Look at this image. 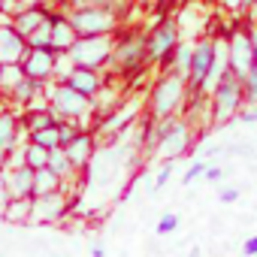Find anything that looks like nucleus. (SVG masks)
<instances>
[{
	"instance_id": "c756f323",
	"label": "nucleus",
	"mask_w": 257,
	"mask_h": 257,
	"mask_svg": "<svg viewBox=\"0 0 257 257\" xmlns=\"http://www.w3.org/2000/svg\"><path fill=\"white\" fill-rule=\"evenodd\" d=\"M82 131V127H79V121H73V118H61L58 121V137H61V149L64 146H70L73 140H76V134Z\"/></svg>"
},
{
	"instance_id": "f03ea898",
	"label": "nucleus",
	"mask_w": 257,
	"mask_h": 257,
	"mask_svg": "<svg viewBox=\"0 0 257 257\" xmlns=\"http://www.w3.org/2000/svg\"><path fill=\"white\" fill-rule=\"evenodd\" d=\"M155 134H158V158L161 161H179L182 155H188L191 149V121H182L179 115L170 118H158L155 121Z\"/></svg>"
},
{
	"instance_id": "a211bd4d",
	"label": "nucleus",
	"mask_w": 257,
	"mask_h": 257,
	"mask_svg": "<svg viewBox=\"0 0 257 257\" xmlns=\"http://www.w3.org/2000/svg\"><path fill=\"white\" fill-rule=\"evenodd\" d=\"M49 13H52V7H22V10L10 19V25H13V28L28 40V37H31V34H34V31L49 19Z\"/></svg>"
},
{
	"instance_id": "f8f14e48",
	"label": "nucleus",
	"mask_w": 257,
	"mask_h": 257,
	"mask_svg": "<svg viewBox=\"0 0 257 257\" xmlns=\"http://www.w3.org/2000/svg\"><path fill=\"white\" fill-rule=\"evenodd\" d=\"M64 82H67V85H73L76 91L88 94V97H97V94L103 91V85H106V79H103V73H100V70L76 67V64H70V70L64 73Z\"/></svg>"
},
{
	"instance_id": "49530a36",
	"label": "nucleus",
	"mask_w": 257,
	"mask_h": 257,
	"mask_svg": "<svg viewBox=\"0 0 257 257\" xmlns=\"http://www.w3.org/2000/svg\"><path fill=\"white\" fill-rule=\"evenodd\" d=\"M0 67H4V64H0Z\"/></svg>"
},
{
	"instance_id": "a878e982",
	"label": "nucleus",
	"mask_w": 257,
	"mask_h": 257,
	"mask_svg": "<svg viewBox=\"0 0 257 257\" xmlns=\"http://www.w3.org/2000/svg\"><path fill=\"white\" fill-rule=\"evenodd\" d=\"M25 164H28L31 170L49 167V149H43V146H37V143L28 140V146H25Z\"/></svg>"
},
{
	"instance_id": "2eb2a0df",
	"label": "nucleus",
	"mask_w": 257,
	"mask_h": 257,
	"mask_svg": "<svg viewBox=\"0 0 257 257\" xmlns=\"http://www.w3.org/2000/svg\"><path fill=\"white\" fill-rule=\"evenodd\" d=\"M64 152H67V158H70V164H73V170H76V173H79V170H85V167L94 161V152H97L94 134H91V131H79V134H76V140H73L70 146H64Z\"/></svg>"
},
{
	"instance_id": "e433bc0d",
	"label": "nucleus",
	"mask_w": 257,
	"mask_h": 257,
	"mask_svg": "<svg viewBox=\"0 0 257 257\" xmlns=\"http://www.w3.org/2000/svg\"><path fill=\"white\" fill-rule=\"evenodd\" d=\"M239 121H242V124H257V106L242 109V112H239Z\"/></svg>"
},
{
	"instance_id": "ddd939ff",
	"label": "nucleus",
	"mask_w": 257,
	"mask_h": 257,
	"mask_svg": "<svg viewBox=\"0 0 257 257\" xmlns=\"http://www.w3.org/2000/svg\"><path fill=\"white\" fill-rule=\"evenodd\" d=\"M49 22H52V43H49V49H52L55 55H67L70 46L76 43V31H73L67 13L52 10V13H49Z\"/></svg>"
},
{
	"instance_id": "72a5a7b5",
	"label": "nucleus",
	"mask_w": 257,
	"mask_h": 257,
	"mask_svg": "<svg viewBox=\"0 0 257 257\" xmlns=\"http://www.w3.org/2000/svg\"><path fill=\"white\" fill-rule=\"evenodd\" d=\"M173 164H176V161H164L161 173L155 176V191H161V188H164V185H167V182L173 179Z\"/></svg>"
},
{
	"instance_id": "6ab92c4d",
	"label": "nucleus",
	"mask_w": 257,
	"mask_h": 257,
	"mask_svg": "<svg viewBox=\"0 0 257 257\" xmlns=\"http://www.w3.org/2000/svg\"><path fill=\"white\" fill-rule=\"evenodd\" d=\"M191 58H194V43L179 40V46L173 49V55H170V61L164 64V70H167V73H176V76H182V79H188Z\"/></svg>"
},
{
	"instance_id": "6e6552de",
	"label": "nucleus",
	"mask_w": 257,
	"mask_h": 257,
	"mask_svg": "<svg viewBox=\"0 0 257 257\" xmlns=\"http://www.w3.org/2000/svg\"><path fill=\"white\" fill-rule=\"evenodd\" d=\"M182 34H179V22L176 19H164L161 25H155L149 34H146V49H149V61L152 64H167L173 49L179 46Z\"/></svg>"
},
{
	"instance_id": "20e7f679",
	"label": "nucleus",
	"mask_w": 257,
	"mask_h": 257,
	"mask_svg": "<svg viewBox=\"0 0 257 257\" xmlns=\"http://www.w3.org/2000/svg\"><path fill=\"white\" fill-rule=\"evenodd\" d=\"M76 37H106L118 31V13L112 7L103 4H91V7H79L67 13Z\"/></svg>"
},
{
	"instance_id": "ea45409f",
	"label": "nucleus",
	"mask_w": 257,
	"mask_h": 257,
	"mask_svg": "<svg viewBox=\"0 0 257 257\" xmlns=\"http://www.w3.org/2000/svg\"><path fill=\"white\" fill-rule=\"evenodd\" d=\"M248 34H251V46H254V67H257V25H248Z\"/></svg>"
},
{
	"instance_id": "37998d69",
	"label": "nucleus",
	"mask_w": 257,
	"mask_h": 257,
	"mask_svg": "<svg viewBox=\"0 0 257 257\" xmlns=\"http://www.w3.org/2000/svg\"><path fill=\"white\" fill-rule=\"evenodd\" d=\"M91 257H106V248H103V245H94V248H91Z\"/></svg>"
},
{
	"instance_id": "4be33fe9",
	"label": "nucleus",
	"mask_w": 257,
	"mask_h": 257,
	"mask_svg": "<svg viewBox=\"0 0 257 257\" xmlns=\"http://www.w3.org/2000/svg\"><path fill=\"white\" fill-rule=\"evenodd\" d=\"M40 91H43V82H37V79H31V76H22L7 94H10L19 106H31V103L40 97Z\"/></svg>"
},
{
	"instance_id": "a18cd8bd",
	"label": "nucleus",
	"mask_w": 257,
	"mask_h": 257,
	"mask_svg": "<svg viewBox=\"0 0 257 257\" xmlns=\"http://www.w3.org/2000/svg\"><path fill=\"white\" fill-rule=\"evenodd\" d=\"M0 7H4V0H0Z\"/></svg>"
},
{
	"instance_id": "b1692460",
	"label": "nucleus",
	"mask_w": 257,
	"mask_h": 257,
	"mask_svg": "<svg viewBox=\"0 0 257 257\" xmlns=\"http://www.w3.org/2000/svg\"><path fill=\"white\" fill-rule=\"evenodd\" d=\"M61 118L55 115V109L52 106H43V109H31L28 115H25V131L28 134H34V131H43V127H52V124H58Z\"/></svg>"
},
{
	"instance_id": "a19ab883",
	"label": "nucleus",
	"mask_w": 257,
	"mask_h": 257,
	"mask_svg": "<svg viewBox=\"0 0 257 257\" xmlns=\"http://www.w3.org/2000/svg\"><path fill=\"white\" fill-rule=\"evenodd\" d=\"M64 4H67L70 10H79V7H91V4H97V0H64Z\"/></svg>"
},
{
	"instance_id": "4c0bfd02",
	"label": "nucleus",
	"mask_w": 257,
	"mask_h": 257,
	"mask_svg": "<svg viewBox=\"0 0 257 257\" xmlns=\"http://www.w3.org/2000/svg\"><path fill=\"white\" fill-rule=\"evenodd\" d=\"M218 200L230 206V203H236V200H239V191H236V188H224V191L218 194Z\"/></svg>"
},
{
	"instance_id": "f257e3e1",
	"label": "nucleus",
	"mask_w": 257,
	"mask_h": 257,
	"mask_svg": "<svg viewBox=\"0 0 257 257\" xmlns=\"http://www.w3.org/2000/svg\"><path fill=\"white\" fill-rule=\"evenodd\" d=\"M242 109H245L242 79H239L233 70H227V73L218 79V85L212 88V94H209V121H212L215 127L230 124L233 118H239Z\"/></svg>"
},
{
	"instance_id": "1a4fd4ad",
	"label": "nucleus",
	"mask_w": 257,
	"mask_h": 257,
	"mask_svg": "<svg viewBox=\"0 0 257 257\" xmlns=\"http://www.w3.org/2000/svg\"><path fill=\"white\" fill-rule=\"evenodd\" d=\"M215 64V40H197L194 43V58H191V70H188V97H203V85L212 73Z\"/></svg>"
},
{
	"instance_id": "9b49d317",
	"label": "nucleus",
	"mask_w": 257,
	"mask_h": 257,
	"mask_svg": "<svg viewBox=\"0 0 257 257\" xmlns=\"http://www.w3.org/2000/svg\"><path fill=\"white\" fill-rule=\"evenodd\" d=\"M22 70H25V76L46 85L58 73V55L52 49H28L25 58H22Z\"/></svg>"
},
{
	"instance_id": "39448f33",
	"label": "nucleus",
	"mask_w": 257,
	"mask_h": 257,
	"mask_svg": "<svg viewBox=\"0 0 257 257\" xmlns=\"http://www.w3.org/2000/svg\"><path fill=\"white\" fill-rule=\"evenodd\" d=\"M185 100H188V82L176 73H164L152 88V118L158 121V118L179 115Z\"/></svg>"
},
{
	"instance_id": "bb28decb",
	"label": "nucleus",
	"mask_w": 257,
	"mask_h": 257,
	"mask_svg": "<svg viewBox=\"0 0 257 257\" xmlns=\"http://www.w3.org/2000/svg\"><path fill=\"white\" fill-rule=\"evenodd\" d=\"M49 170H55L61 179H67V176H73V173H76L64 149H52V152H49Z\"/></svg>"
},
{
	"instance_id": "473e14b6",
	"label": "nucleus",
	"mask_w": 257,
	"mask_h": 257,
	"mask_svg": "<svg viewBox=\"0 0 257 257\" xmlns=\"http://www.w3.org/2000/svg\"><path fill=\"white\" fill-rule=\"evenodd\" d=\"M206 164H209L206 158H194V164H191V167L185 170V176H182V182H185V185H191V182H197V179H203V173H206Z\"/></svg>"
},
{
	"instance_id": "2f4dec72",
	"label": "nucleus",
	"mask_w": 257,
	"mask_h": 257,
	"mask_svg": "<svg viewBox=\"0 0 257 257\" xmlns=\"http://www.w3.org/2000/svg\"><path fill=\"white\" fill-rule=\"evenodd\" d=\"M179 224H182V218H179L176 212H167V215H161V221H158L155 233H158V236H170V233H176V230H179Z\"/></svg>"
},
{
	"instance_id": "c03bdc74",
	"label": "nucleus",
	"mask_w": 257,
	"mask_h": 257,
	"mask_svg": "<svg viewBox=\"0 0 257 257\" xmlns=\"http://www.w3.org/2000/svg\"><path fill=\"white\" fill-rule=\"evenodd\" d=\"M188 257H200V248H194V251H191V254H188Z\"/></svg>"
},
{
	"instance_id": "c85d7f7f",
	"label": "nucleus",
	"mask_w": 257,
	"mask_h": 257,
	"mask_svg": "<svg viewBox=\"0 0 257 257\" xmlns=\"http://www.w3.org/2000/svg\"><path fill=\"white\" fill-rule=\"evenodd\" d=\"M22 76H25L22 64H4V67H0V91H10Z\"/></svg>"
},
{
	"instance_id": "7ed1b4c3",
	"label": "nucleus",
	"mask_w": 257,
	"mask_h": 257,
	"mask_svg": "<svg viewBox=\"0 0 257 257\" xmlns=\"http://www.w3.org/2000/svg\"><path fill=\"white\" fill-rule=\"evenodd\" d=\"M149 49H146V34H121L115 37V49H112V61L109 67L121 70V76H137L149 67Z\"/></svg>"
},
{
	"instance_id": "79ce46f5",
	"label": "nucleus",
	"mask_w": 257,
	"mask_h": 257,
	"mask_svg": "<svg viewBox=\"0 0 257 257\" xmlns=\"http://www.w3.org/2000/svg\"><path fill=\"white\" fill-rule=\"evenodd\" d=\"M7 167H10V158H7V152H0V176H4Z\"/></svg>"
},
{
	"instance_id": "9d476101",
	"label": "nucleus",
	"mask_w": 257,
	"mask_h": 257,
	"mask_svg": "<svg viewBox=\"0 0 257 257\" xmlns=\"http://www.w3.org/2000/svg\"><path fill=\"white\" fill-rule=\"evenodd\" d=\"M227 61H230V70L239 79H245L254 70V46H251L248 28H233L230 31V37H227Z\"/></svg>"
},
{
	"instance_id": "0eeeda50",
	"label": "nucleus",
	"mask_w": 257,
	"mask_h": 257,
	"mask_svg": "<svg viewBox=\"0 0 257 257\" xmlns=\"http://www.w3.org/2000/svg\"><path fill=\"white\" fill-rule=\"evenodd\" d=\"M112 49H115V34H106V37H76V43L70 46L67 58L76 67L103 70L112 61Z\"/></svg>"
},
{
	"instance_id": "423d86ee",
	"label": "nucleus",
	"mask_w": 257,
	"mask_h": 257,
	"mask_svg": "<svg viewBox=\"0 0 257 257\" xmlns=\"http://www.w3.org/2000/svg\"><path fill=\"white\" fill-rule=\"evenodd\" d=\"M49 106L55 109L58 118H73L82 127V118H88L94 112V97H88V94L76 91L73 85H67L64 79H58L49 88Z\"/></svg>"
},
{
	"instance_id": "7c9ffc66",
	"label": "nucleus",
	"mask_w": 257,
	"mask_h": 257,
	"mask_svg": "<svg viewBox=\"0 0 257 257\" xmlns=\"http://www.w3.org/2000/svg\"><path fill=\"white\" fill-rule=\"evenodd\" d=\"M242 97H245V106H257V67L242 79Z\"/></svg>"
},
{
	"instance_id": "393cba45",
	"label": "nucleus",
	"mask_w": 257,
	"mask_h": 257,
	"mask_svg": "<svg viewBox=\"0 0 257 257\" xmlns=\"http://www.w3.org/2000/svg\"><path fill=\"white\" fill-rule=\"evenodd\" d=\"M28 140L31 143H37V146H43V149H61V137H58V124H52V127H43V131H34V134H28Z\"/></svg>"
},
{
	"instance_id": "4468645a",
	"label": "nucleus",
	"mask_w": 257,
	"mask_h": 257,
	"mask_svg": "<svg viewBox=\"0 0 257 257\" xmlns=\"http://www.w3.org/2000/svg\"><path fill=\"white\" fill-rule=\"evenodd\" d=\"M28 52V43L25 37L7 22V25H0V64H22Z\"/></svg>"
},
{
	"instance_id": "f3484780",
	"label": "nucleus",
	"mask_w": 257,
	"mask_h": 257,
	"mask_svg": "<svg viewBox=\"0 0 257 257\" xmlns=\"http://www.w3.org/2000/svg\"><path fill=\"white\" fill-rule=\"evenodd\" d=\"M0 179H4L10 197H34V170H31L28 164L7 167Z\"/></svg>"
},
{
	"instance_id": "5701e85b",
	"label": "nucleus",
	"mask_w": 257,
	"mask_h": 257,
	"mask_svg": "<svg viewBox=\"0 0 257 257\" xmlns=\"http://www.w3.org/2000/svg\"><path fill=\"white\" fill-rule=\"evenodd\" d=\"M61 188H64V179L55 170H49V167L34 170V197H46V194L61 191Z\"/></svg>"
},
{
	"instance_id": "aec40b11",
	"label": "nucleus",
	"mask_w": 257,
	"mask_h": 257,
	"mask_svg": "<svg viewBox=\"0 0 257 257\" xmlns=\"http://www.w3.org/2000/svg\"><path fill=\"white\" fill-rule=\"evenodd\" d=\"M19 134H22V127H19V118L13 112H0V152H13L19 146Z\"/></svg>"
},
{
	"instance_id": "dca6fc26",
	"label": "nucleus",
	"mask_w": 257,
	"mask_h": 257,
	"mask_svg": "<svg viewBox=\"0 0 257 257\" xmlns=\"http://www.w3.org/2000/svg\"><path fill=\"white\" fill-rule=\"evenodd\" d=\"M64 212H67L64 191H55V194H46V197H34V215H31V221L49 224V221L64 218Z\"/></svg>"
},
{
	"instance_id": "412c9836",
	"label": "nucleus",
	"mask_w": 257,
	"mask_h": 257,
	"mask_svg": "<svg viewBox=\"0 0 257 257\" xmlns=\"http://www.w3.org/2000/svg\"><path fill=\"white\" fill-rule=\"evenodd\" d=\"M31 215H34V197H10L0 218L10 224H25V221H31Z\"/></svg>"
},
{
	"instance_id": "c9c22d12",
	"label": "nucleus",
	"mask_w": 257,
	"mask_h": 257,
	"mask_svg": "<svg viewBox=\"0 0 257 257\" xmlns=\"http://www.w3.org/2000/svg\"><path fill=\"white\" fill-rule=\"evenodd\" d=\"M242 254H245V257H257V236H248V239L242 242Z\"/></svg>"
},
{
	"instance_id": "f704fd0d",
	"label": "nucleus",
	"mask_w": 257,
	"mask_h": 257,
	"mask_svg": "<svg viewBox=\"0 0 257 257\" xmlns=\"http://www.w3.org/2000/svg\"><path fill=\"white\" fill-rule=\"evenodd\" d=\"M203 179H206V182H221V179H224V170H221L218 164H206V173H203Z\"/></svg>"
},
{
	"instance_id": "cd10ccee",
	"label": "nucleus",
	"mask_w": 257,
	"mask_h": 257,
	"mask_svg": "<svg viewBox=\"0 0 257 257\" xmlns=\"http://www.w3.org/2000/svg\"><path fill=\"white\" fill-rule=\"evenodd\" d=\"M25 43H28V49H49V43H52V22L46 19V22H43V25L25 40Z\"/></svg>"
},
{
	"instance_id": "58836bf2",
	"label": "nucleus",
	"mask_w": 257,
	"mask_h": 257,
	"mask_svg": "<svg viewBox=\"0 0 257 257\" xmlns=\"http://www.w3.org/2000/svg\"><path fill=\"white\" fill-rule=\"evenodd\" d=\"M7 203H10V191H7V185H4V179H0V215H4V209H7Z\"/></svg>"
}]
</instances>
